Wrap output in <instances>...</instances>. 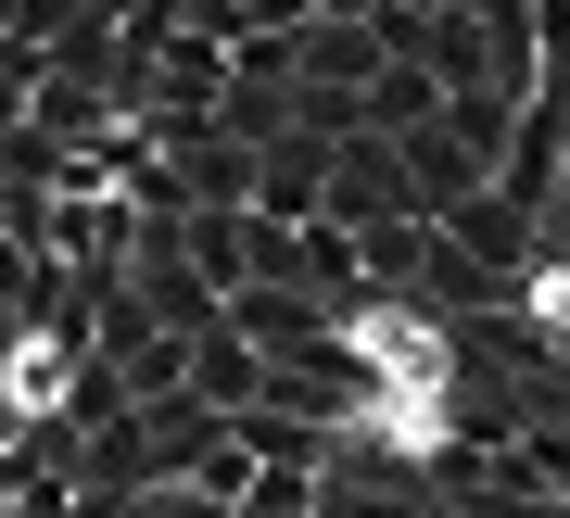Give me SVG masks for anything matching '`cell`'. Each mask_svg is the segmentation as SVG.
<instances>
[{
    "mask_svg": "<svg viewBox=\"0 0 570 518\" xmlns=\"http://www.w3.org/2000/svg\"><path fill=\"white\" fill-rule=\"evenodd\" d=\"M431 228H444L469 266H494V279H532V266H546V216H520V202L494 190V178H482V190H456Z\"/></svg>",
    "mask_w": 570,
    "mask_h": 518,
    "instance_id": "cell-1",
    "label": "cell"
},
{
    "mask_svg": "<svg viewBox=\"0 0 570 518\" xmlns=\"http://www.w3.org/2000/svg\"><path fill=\"white\" fill-rule=\"evenodd\" d=\"M317 216H343V228H367V216H419V202H406V165H393L381 127H343V140H330V202H317Z\"/></svg>",
    "mask_w": 570,
    "mask_h": 518,
    "instance_id": "cell-2",
    "label": "cell"
},
{
    "mask_svg": "<svg viewBox=\"0 0 570 518\" xmlns=\"http://www.w3.org/2000/svg\"><path fill=\"white\" fill-rule=\"evenodd\" d=\"M330 202V140H305V127H279V140H254V216L305 228Z\"/></svg>",
    "mask_w": 570,
    "mask_h": 518,
    "instance_id": "cell-3",
    "label": "cell"
},
{
    "mask_svg": "<svg viewBox=\"0 0 570 518\" xmlns=\"http://www.w3.org/2000/svg\"><path fill=\"white\" fill-rule=\"evenodd\" d=\"M77 367H89V341H51V329L13 317V341H0V418H39V405H63V392H77Z\"/></svg>",
    "mask_w": 570,
    "mask_h": 518,
    "instance_id": "cell-4",
    "label": "cell"
},
{
    "mask_svg": "<svg viewBox=\"0 0 570 518\" xmlns=\"http://www.w3.org/2000/svg\"><path fill=\"white\" fill-rule=\"evenodd\" d=\"M367 77H381V39H367V26L355 13H305V26H292V89H367Z\"/></svg>",
    "mask_w": 570,
    "mask_h": 518,
    "instance_id": "cell-5",
    "label": "cell"
},
{
    "mask_svg": "<svg viewBox=\"0 0 570 518\" xmlns=\"http://www.w3.org/2000/svg\"><path fill=\"white\" fill-rule=\"evenodd\" d=\"M228 329L254 341V355H292V341H317V329H343L317 291H292V279H242L228 291Z\"/></svg>",
    "mask_w": 570,
    "mask_h": 518,
    "instance_id": "cell-6",
    "label": "cell"
},
{
    "mask_svg": "<svg viewBox=\"0 0 570 518\" xmlns=\"http://www.w3.org/2000/svg\"><path fill=\"white\" fill-rule=\"evenodd\" d=\"M431 240H444L431 216H367V228H355V279H367V291H419Z\"/></svg>",
    "mask_w": 570,
    "mask_h": 518,
    "instance_id": "cell-7",
    "label": "cell"
},
{
    "mask_svg": "<svg viewBox=\"0 0 570 518\" xmlns=\"http://www.w3.org/2000/svg\"><path fill=\"white\" fill-rule=\"evenodd\" d=\"M393 165H406V202H419V216H444L456 190H482V152H456L444 127H406V140H393Z\"/></svg>",
    "mask_w": 570,
    "mask_h": 518,
    "instance_id": "cell-8",
    "label": "cell"
},
{
    "mask_svg": "<svg viewBox=\"0 0 570 518\" xmlns=\"http://www.w3.org/2000/svg\"><path fill=\"white\" fill-rule=\"evenodd\" d=\"M190 392H204L216 418H228V405H254V392H266V355H254V341L228 329V317H216V329H190Z\"/></svg>",
    "mask_w": 570,
    "mask_h": 518,
    "instance_id": "cell-9",
    "label": "cell"
},
{
    "mask_svg": "<svg viewBox=\"0 0 570 518\" xmlns=\"http://www.w3.org/2000/svg\"><path fill=\"white\" fill-rule=\"evenodd\" d=\"M431 114H444V77H431V63H381V77L355 89V127H381V140H406Z\"/></svg>",
    "mask_w": 570,
    "mask_h": 518,
    "instance_id": "cell-10",
    "label": "cell"
},
{
    "mask_svg": "<svg viewBox=\"0 0 570 518\" xmlns=\"http://www.w3.org/2000/svg\"><path fill=\"white\" fill-rule=\"evenodd\" d=\"M431 127H444L456 152H482V178H494V152H508L520 101H508V89H444V114H431Z\"/></svg>",
    "mask_w": 570,
    "mask_h": 518,
    "instance_id": "cell-11",
    "label": "cell"
},
{
    "mask_svg": "<svg viewBox=\"0 0 570 518\" xmlns=\"http://www.w3.org/2000/svg\"><path fill=\"white\" fill-rule=\"evenodd\" d=\"M228 430L254 468H317V418H292V405H228Z\"/></svg>",
    "mask_w": 570,
    "mask_h": 518,
    "instance_id": "cell-12",
    "label": "cell"
},
{
    "mask_svg": "<svg viewBox=\"0 0 570 518\" xmlns=\"http://www.w3.org/2000/svg\"><path fill=\"white\" fill-rule=\"evenodd\" d=\"M204 127H216V140H242V152H254V140H279V127H292V89H279V77H228Z\"/></svg>",
    "mask_w": 570,
    "mask_h": 518,
    "instance_id": "cell-13",
    "label": "cell"
},
{
    "mask_svg": "<svg viewBox=\"0 0 570 518\" xmlns=\"http://www.w3.org/2000/svg\"><path fill=\"white\" fill-rule=\"evenodd\" d=\"M127 506H140V518H242L228 494H204V480H178V468H165V480H140Z\"/></svg>",
    "mask_w": 570,
    "mask_h": 518,
    "instance_id": "cell-14",
    "label": "cell"
},
{
    "mask_svg": "<svg viewBox=\"0 0 570 518\" xmlns=\"http://www.w3.org/2000/svg\"><path fill=\"white\" fill-rule=\"evenodd\" d=\"M317 518H431V494H367V480H317Z\"/></svg>",
    "mask_w": 570,
    "mask_h": 518,
    "instance_id": "cell-15",
    "label": "cell"
},
{
    "mask_svg": "<svg viewBox=\"0 0 570 518\" xmlns=\"http://www.w3.org/2000/svg\"><path fill=\"white\" fill-rule=\"evenodd\" d=\"M26 89H39V39H13V26H0V127L26 114Z\"/></svg>",
    "mask_w": 570,
    "mask_h": 518,
    "instance_id": "cell-16",
    "label": "cell"
},
{
    "mask_svg": "<svg viewBox=\"0 0 570 518\" xmlns=\"http://www.w3.org/2000/svg\"><path fill=\"white\" fill-rule=\"evenodd\" d=\"M63 26H77V0H13V39H39V51H51Z\"/></svg>",
    "mask_w": 570,
    "mask_h": 518,
    "instance_id": "cell-17",
    "label": "cell"
},
{
    "mask_svg": "<svg viewBox=\"0 0 570 518\" xmlns=\"http://www.w3.org/2000/svg\"><path fill=\"white\" fill-rule=\"evenodd\" d=\"M546 253H570V165H558V190H546Z\"/></svg>",
    "mask_w": 570,
    "mask_h": 518,
    "instance_id": "cell-18",
    "label": "cell"
},
{
    "mask_svg": "<svg viewBox=\"0 0 570 518\" xmlns=\"http://www.w3.org/2000/svg\"><path fill=\"white\" fill-rule=\"evenodd\" d=\"M305 13H355V26H367V13H381V0H305Z\"/></svg>",
    "mask_w": 570,
    "mask_h": 518,
    "instance_id": "cell-19",
    "label": "cell"
},
{
    "mask_svg": "<svg viewBox=\"0 0 570 518\" xmlns=\"http://www.w3.org/2000/svg\"><path fill=\"white\" fill-rule=\"evenodd\" d=\"M431 518H482V506H431Z\"/></svg>",
    "mask_w": 570,
    "mask_h": 518,
    "instance_id": "cell-20",
    "label": "cell"
},
{
    "mask_svg": "<svg viewBox=\"0 0 570 518\" xmlns=\"http://www.w3.org/2000/svg\"><path fill=\"white\" fill-rule=\"evenodd\" d=\"M0 430H13V418H0Z\"/></svg>",
    "mask_w": 570,
    "mask_h": 518,
    "instance_id": "cell-21",
    "label": "cell"
},
{
    "mask_svg": "<svg viewBox=\"0 0 570 518\" xmlns=\"http://www.w3.org/2000/svg\"><path fill=\"white\" fill-rule=\"evenodd\" d=\"M127 518H140V506H127Z\"/></svg>",
    "mask_w": 570,
    "mask_h": 518,
    "instance_id": "cell-22",
    "label": "cell"
}]
</instances>
